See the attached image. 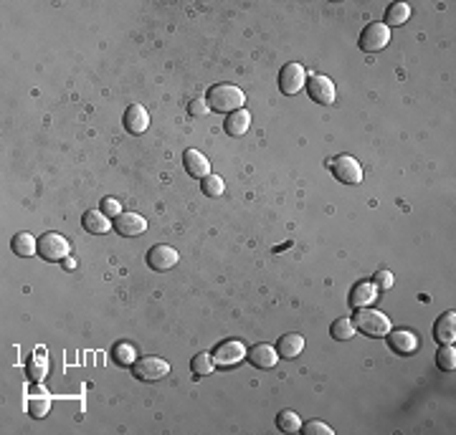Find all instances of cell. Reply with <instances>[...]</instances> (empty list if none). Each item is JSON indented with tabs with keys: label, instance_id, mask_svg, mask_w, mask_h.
<instances>
[{
	"label": "cell",
	"instance_id": "obj_1",
	"mask_svg": "<svg viewBox=\"0 0 456 435\" xmlns=\"http://www.w3.org/2000/svg\"><path fill=\"white\" fill-rule=\"evenodd\" d=\"M243 102H246V96L234 84H218L208 91V107L221 114H234V111L243 109Z\"/></svg>",
	"mask_w": 456,
	"mask_h": 435
},
{
	"label": "cell",
	"instance_id": "obj_2",
	"mask_svg": "<svg viewBox=\"0 0 456 435\" xmlns=\"http://www.w3.org/2000/svg\"><path fill=\"white\" fill-rule=\"evenodd\" d=\"M353 324H355V329H360V332L368 334V337H388V332H390V319L385 317L383 311L370 309V306L355 309Z\"/></svg>",
	"mask_w": 456,
	"mask_h": 435
},
{
	"label": "cell",
	"instance_id": "obj_3",
	"mask_svg": "<svg viewBox=\"0 0 456 435\" xmlns=\"http://www.w3.org/2000/svg\"><path fill=\"white\" fill-rule=\"evenodd\" d=\"M168 372L170 364L162 357H142V360H134L132 364V375L142 382H160L162 377H168Z\"/></svg>",
	"mask_w": 456,
	"mask_h": 435
},
{
	"label": "cell",
	"instance_id": "obj_4",
	"mask_svg": "<svg viewBox=\"0 0 456 435\" xmlns=\"http://www.w3.org/2000/svg\"><path fill=\"white\" fill-rule=\"evenodd\" d=\"M71 243L61 233H44L38 238V256L46 261H64L69 259Z\"/></svg>",
	"mask_w": 456,
	"mask_h": 435
},
{
	"label": "cell",
	"instance_id": "obj_5",
	"mask_svg": "<svg viewBox=\"0 0 456 435\" xmlns=\"http://www.w3.org/2000/svg\"><path fill=\"white\" fill-rule=\"evenodd\" d=\"M332 175L337 177L340 183L345 185H358L362 183V167L353 155H337L330 160Z\"/></svg>",
	"mask_w": 456,
	"mask_h": 435
},
{
	"label": "cell",
	"instance_id": "obj_6",
	"mask_svg": "<svg viewBox=\"0 0 456 435\" xmlns=\"http://www.w3.org/2000/svg\"><path fill=\"white\" fill-rule=\"evenodd\" d=\"M390 44V28L385 23H370L360 36V48L365 53H378Z\"/></svg>",
	"mask_w": 456,
	"mask_h": 435
},
{
	"label": "cell",
	"instance_id": "obj_7",
	"mask_svg": "<svg viewBox=\"0 0 456 435\" xmlns=\"http://www.w3.org/2000/svg\"><path fill=\"white\" fill-rule=\"evenodd\" d=\"M307 94H309V99H312V102L330 107V104H335V84H332L330 76L309 74V79H307Z\"/></svg>",
	"mask_w": 456,
	"mask_h": 435
},
{
	"label": "cell",
	"instance_id": "obj_8",
	"mask_svg": "<svg viewBox=\"0 0 456 435\" xmlns=\"http://www.w3.org/2000/svg\"><path fill=\"white\" fill-rule=\"evenodd\" d=\"M304 84H307V71H304L302 64H287V66L281 68V74H279L281 94H287V96L299 94L304 89Z\"/></svg>",
	"mask_w": 456,
	"mask_h": 435
},
{
	"label": "cell",
	"instance_id": "obj_9",
	"mask_svg": "<svg viewBox=\"0 0 456 435\" xmlns=\"http://www.w3.org/2000/svg\"><path fill=\"white\" fill-rule=\"evenodd\" d=\"M243 360H246V347H243L238 340L221 342L213 352V362L218 367H236V364Z\"/></svg>",
	"mask_w": 456,
	"mask_h": 435
},
{
	"label": "cell",
	"instance_id": "obj_10",
	"mask_svg": "<svg viewBox=\"0 0 456 435\" xmlns=\"http://www.w3.org/2000/svg\"><path fill=\"white\" fill-rule=\"evenodd\" d=\"M177 261H180V256H177V251L173 248V246H152L148 253V266L152 268V271H170V268H175Z\"/></svg>",
	"mask_w": 456,
	"mask_h": 435
},
{
	"label": "cell",
	"instance_id": "obj_11",
	"mask_svg": "<svg viewBox=\"0 0 456 435\" xmlns=\"http://www.w3.org/2000/svg\"><path fill=\"white\" fill-rule=\"evenodd\" d=\"M388 347L393 349L396 354H401V357H411V354L419 352L421 342L419 337L413 332H408V329H390L388 332Z\"/></svg>",
	"mask_w": 456,
	"mask_h": 435
},
{
	"label": "cell",
	"instance_id": "obj_12",
	"mask_svg": "<svg viewBox=\"0 0 456 435\" xmlns=\"http://www.w3.org/2000/svg\"><path fill=\"white\" fill-rule=\"evenodd\" d=\"M350 306L355 309H365V306H373L378 302V286L373 281H358L353 288H350Z\"/></svg>",
	"mask_w": 456,
	"mask_h": 435
},
{
	"label": "cell",
	"instance_id": "obj_13",
	"mask_svg": "<svg viewBox=\"0 0 456 435\" xmlns=\"http://www.w3.org/2000/svg\"><path fill=\"white\" fill-rule=\"evenodd\" d=\"M114 230H117L119 236H142L145 230H148V221L137 213H122L114 218Z\"/></svg>",
	"mask_w": 456,
	"mask_h": 435
},
{
	"label": "cell",
	"instance_id": "obj_14",
	"mask_svg": "<svg viewBox=\"0 0 456 435\" xmlns=\"http://www.w3.org/2000/svg\"><path fill=\"white\" fill-rule=\"evenodd\" d=\"M125 127H127V132H132V134L148 132V127H150L148 109H145L142 104H130L125 111Z\"/></svg>",
	"mask_w": 456,
	"mask_h": 435
},
{
	"label": "cell",
	"instance_id": "obj_15",
	"mask_svg": "<svg viewBox=\"0 0 456 435\" xmlns=\"http://www.w3.org/2000/svg\"><path fill=\"white\" fill-rule=\"evenodd\" d=\"M249 362L256 369H272V367H277V362H279V352H277L272 344H254V347L249 349Z\"/></svg>",
	"mask_w": 456,
	"mask_h": 435
},
{
	"label": "cell",
	"instance_id": "obj_16",
	"mask_svg": "<svg viewBox=\"0 0 456 435\" xmlns=\"http://www.w3.org/2000/svg\"><path fill=\"white\" fill-rule=\"evenodd\" d=\"M434 337L439 344H454L456 340V311H444L441 317L436 319Z\"/></svg>",
	"mask_w": 456,
	"mask_h": 435
},
{
	"label": "cell",
	"instance_id": "obj_17",
	"mask_svg": "<svg viewBox=\"0 0 456 435\" xmlns=\"http://www.w3.org/2000/svg\"><path fill=\"white\" fill-rule=\"evenodd\" d=\"M183 165H185V170H188V175L191 177L203 180V177L211 175V163H208V157L200 155L198 149H185Z\"/></svg>",
	"mask_w": 456,
	"mask_h": 435
},
{
	"label": "cell",
	"instance_id": "obj_18",
	"mask_svg": "<svg viewBox=\"0 0 456 435\" xmlns=\"http://www.w3.org/2000/svg\"><path fill=\"white\" fill-rule=\"evenodd\" d=\"M26 372H28V380L30 382H44L46 377H49V354L44 352V349H36V354L28 360V367H26Z\"/></svg>",
	"mask_w": 456,
	"mask_h": 435
},
{
	"label": "cell",
	"instance_id": "obj_19",
	"mask_svg": "<svg viewBox=\"0 0 456 435\" xmlns=\"http://www.w3.org/2000/svg\"><path fill=\"white\" fill-rule=\"evenodd\" d=\"M223 127H226L228 137H243V134L249 132V127H251V114L246 109L234 111V114H228L226 117Z\"/></svg>",
	"mask_w": 456,
	"mask_h": 435
},
{
	"label": "cell",
	"instance_id": "obj_20",
	"mask_svg": "<svg viewBox=\"0 0 456 435\" xmlns=\"http://www.w3.org/2000/svg\"><path fill=\"white\" fill-rule=\"evenodd\" d=\"M81 225H84V230H87V233L102 236V233H107V230H109L114 223H112V218H107L102 210H89V213L81 218Z\"/></svg>",
	"mask_w": 456,
	"mask_h": 435
},
{
	"label": "cell",
	"instance_id": "obj_21",
	"mask_svg": "<svg viewBox=\"0 0 456 435\" xmlns=\"http://www.w3.org/2000/svg\"><path fill=\"white\" fill-rule=\"evenodd\" d=\"M304 349V337L302 334H284L279 340V344H277V352H279L281 360H295V357H299Z\"/></svg>",
	"mask_w": 456,
	"mask_h": 435
},
{
	"label": "cell",
	"instance_id": "obj_22",
	"mask_svg": "<svg viewBox=\"0 0 456 435\" xmlns=\"http://www.w3.org/2000/svg\"><path fill=\"white\" fill-rule=\"evenodd\" d=\"M15 256H21V259H30L33 253H38V241L30 233H18L13 238V243H10Z\"/></svg>",
	"mask_w": 456,
	"mask_h": 435
},
{
	"label": "cell",
	"instance_id": "obj_23",
	"mask_svg": "<svg viewBox=\"0 0 456 435\" xmlns=\"http://www.w3.org/2000/svg\"><path fill=\"white\" fill-rule=\"evenodd\" d=\"M408 18H411V6H408V3H390L388 10H385V26H388V28L403 26Z\"/></svg>",
	"mask_w": 456,
	"mask_h": 435
},
{
	"label": "cell",
	"instance_id": "obj_24",
	"mask_svg": "<svg viewBox=\"0 0 456 435\" xmlns=\"http://www.w3.org/2000/svg\"><path fill=\"white\" fill-rule=\"evenodd\" d=\"M330 334H332V340H337V342L353 340V337H355L353 319H335V322H332V326H330Z\"/></svg>",
	"mask_w": 456,
	"mask_h": 435
},
{
	"label": "cell",
	"instance_id": "obj_25",
	"mask_svg": "<svg viewBox=\"0 0 456 435\" xmlns=\"http://www.w3.org/2000/svg\"><path fill=\"white\" fill-rule=\"evenodd\" d=\"M216 367V362H213V354H208V352H200L193 357L191 362V369H193V375L195 377H208L211 372H213Z\"/></svg>",
	"mask_w": 456,
	"mask_h": 435
},
{
	"label": "cell",
	"instance_id": "obj_26",
	"mask_svg": "<svg viewBox=\"0 0 456 435\" xmlns=\"http://www.w3.org/2000/svg\"><path fill=\"white\" fill-rule=\"evenodd\" d=\"M277 425H279L281 433H299L302 430V420H299V415L295 410H281L277 415Z\"/></svg>",
	"mask_w": 456,
	"mask_h": 435
},
{
	"label": "cell",
	"instance_id": "obj_27",
	"mask_svg": "<svg viewBox=\"0 0 456 435\" xmlns=\"http://www.w3.org/2000/svg\"><path fill=\"white\" fill-rule=\"evenodd\" d=\"M49 410H51V398H49V395H30L28 398L30 418H46Z\"/></svg>",
	"mask_w": 456,
	"mask_h": 435
},
{
	"label": "cell",
	"instance_id": "obj_28",
	"mask_svg": "<svg viewBox=\"0 0 456 435\" xmlns=\"http://www.w3.org/2000/svg\"><path fill=\"white\" fill-rule=\"evenodd\" d=\"M200 190H203V195H208V198H221L223 190H226V183H223V177H218V175H208L200 180Z\"/></svg>",
	"mask_w": 456,
	"mask_h": 435
},
{
	"label": "cell",
	"instance_id": "obj_29",
	"mask_svg": "<svg viewBox=\"0 0 456 435\" xmlns=\"http://www.w3.org/2000/svg\"><path fill=\"white\" fill-rule=\"evenodd\" d=\"M112 357H114V362H117V364H122V367H132L134 360H137L134 347H132V344H127V342H119L117 347L112 349Z\"/></svg>",
	"mask_w": 456,
	"mask_h": 435
},
{
	"label": "cell",
	"instance_id": "obj_30",
	"mask_svg": "<svg viewBox=\"0 0 456 435\" xmlns=\"http://www.w3.org/2000/svg\"><path fill=\"white\" fill-rule=\"evenodd\" d=\"M436 364H439V369H444V372H454L456 369L454 344H441V349H439V354H436Z\"/></svg>",
	"mask_w": 456,
	"mask_h": 435
},
{
	"label": "cell",
	"instance_id": "obj_31",
	"mask_svg": "<svg viewBox=\"0 0 456 435\" xmlns=\"http://www.w3.org/2000/svg\"><path fill=\"white\" fill-rule=\"evenodd\" d=\"M188 114H191V117H206L208 114V99L195 96V99L188 104Z\"/></svg>",
	"mask_w": 456,
	"mask_h": 435
},
{
	"label": "cell",
	"instance_id": "obj_32",
	"mask_svg": "<svg viewBox=\"0 0 456 435\" xmlns=\"http://www.w3.org/2000/svg\"><path fill=\"white\" fill-rule=\"evenodd\" d=\"M302 430L307 435H332L335 430L330 428V425H324V423H319V420H312V423H307V425H302Z\"/></svg>",
	"mask_w": 456,
	"mask_h": 435
},
{
	"label": "cell",
	"instance_id": "obj_33",
	"mask_svg": "<svg viewBox=\"0 0 456 435\" xmlns=\"http://www.w3.org/2000/svg\"><path fill=\"white\" fill-rule=\"evenodd\" d=\"M102 213L107 215V218H117V215H122V205H119V200L104 198L102 200Z\"/></svg>",
	"mask_w": 456,
	"mask_h": 435
},
{
	"label": "cell",
	"instance_id": "obj_34",
	"mask_svg": "<svg viewBox=\"0 0 456 435\" xmlns=\"http://www.w3.org/2000/svg\"><path fill=\"white\" fill-rule=\"evenodd\" d=\"M373 284H376L378 288H390V286H393V273L385 271V268H383V271H378V273H376V279H373Z\"/></svg>",
	"mask_w": 456,
	"mask_h": 435
}]
</instances>
